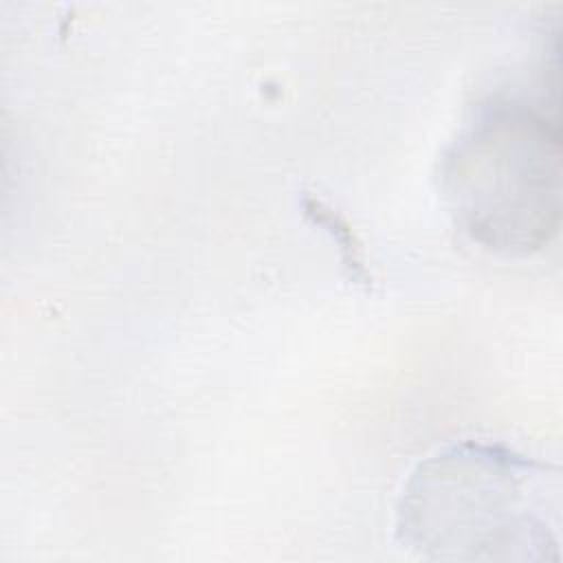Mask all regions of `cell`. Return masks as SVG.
Wrapping results in <instances>:
<instances>
[{"label":"cell","instance_id":"1","mask_svg":"<svg viewBox=\"0 0 563 563\" xmlns=\"http://www.w3.org/2000/svg\"><path fill=\"white\" fill-rule=\"evenodd\" d=\"M440 191L475 244L528 255L559 227L561 134L556 117L515 97H488L444 147Z\"/></svg>","mask_w":563,"mask_h":563},{"label":"cell","instance_id":"2","mask_svg":"<svg viewBox=\"0 0 563 563\" xmlns=\"http://www.w3.org/2000/svg\"><path fill=\"white\" fill-rule=\"evenodd\" d=\"M545 493V466L497 444H453L409 475L396 537L424 559H548Z\"/></svg>","mask_w":563,"mask_h":563}]
</instances>
